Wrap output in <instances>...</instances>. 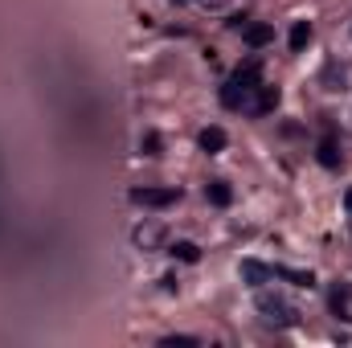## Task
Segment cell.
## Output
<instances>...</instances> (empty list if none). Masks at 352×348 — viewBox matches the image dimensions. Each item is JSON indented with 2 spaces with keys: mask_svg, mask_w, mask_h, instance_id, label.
<instances>
[{
  "mask_svg": "<svg viewBox=\"0 0 352 348\" xmlns=\"http://www.w3.org/2000/svg\"><path fill=\"white\" fill-rule=\"evenodd\" d=\"M242 37H246V45H250V50H263V45L274 41V29H270V25H246V29H242Z\"/></svg>",
  "mask_w": 352,
  "mask_h": 348,
  "instance_id": "10",
  "label": "cell"
},
{
  "mask_svg": "<svg viewBox=\"0 0 352 348\" xmlns=\"http://www.w3.org/2000/svg\"><path fill=\"white\" fill-rule=\"evenodd\" d=\"M140 152H144V156H160V135H156V131H148V135L140 140Z\"/></svg>",
  "mask_w": 352,
  "mask_h": 348,
  "instance_id": "15",
  "label": "cell"
},
{
  "mask_svg": "<svg viewBox=\"0 0 352 348\" xmlns=\"http://www.w3.org/2000/svg\"><path fill=\"white\" fill-rule=\"evenodd\" d=\"M205 197H209L213 205H221V209H226V205L234 201V188H230L226 180H209V184H205Z\"/></svg>",
  "mask_w": 352,
  "mask_h": 348,
  "instance_id": "12",
  "label": "cell"
},
{
  "mask_svg": "<svg viewBox=\"0 0 352 348\" xmlns=\"http://www.w3.org/2000/svg\"><path fill=\"white\" fill-rule=\"evenodd\" d=\"M328 303H332V312H336V316L352 320V287L336 283V287H332V295H328Z\"/></svg>",
  "mask_w": 352,
  "mask_h": 348,
  "instance_id": "8",
  "label": "cell"
},
{
  "mask_svg": "<svg viewBox=\"0 0 352 348\" xmlns=\"http://www.w3.org/2000/svg\"><path fill=\"white\" fill-rule=\"evenodd\" d=\"M197 144H201V152L217 156V152H226V131H221V127H205V131L197 135Z\"/></svg>",
  "mask_w": 352,
  "mask_h": 348,
  "instance_id": "9",
  "label": "cell"
},
{
  "mask_svg": "<svg viewBox=\"0 0 352 348\" xmlns=\"http://www.w3.org/2000/svg\"><path fill=\"white\" fill-rule=\"evenodd\" d=\"M278 87H266V83H258V90H254V102H250V111L254 115H270L274 107H278Z\"/></svg>",
  "mask_w": 352,
  "mask_h": 348,
  "instance_id": "6",
  "label": "cell"
},
{
  "mask_svg": "<svg viewBox=\"0 0 352 348\" xmlns=\"http://www.w3.org/2000/svg\"><path fill=\"white\" fill-rule=\"evenodd\" d=\"M344 209H349V217H352V184L344 188Z\"/></svg>",
  "mask_w": 352,
  "mask_h": 348,
  "instance_id": "18",
  "label": "cell"
},
{
  "mask_svg": "<svg viewBox=\"0 0 352 348\" xmlns=\"http://www.w3.org/2000/svg\"><path fill=\"white\" fill-rule=\"evenodd\" d=\"M131 246L144 250V254H156V250L168 246V230H164L160 221H140V226L131 230Z\"/></svg>",
  "mask_w": 352,
  "mask_h": 348,
  "instance_id": "3",
  "label": "cell"
},
{
  "mask_svg": "<svg viewBox=\"0 0 352 348\" xmlns=\"http://www.w3.org/2000/svg\"><path fill=\"white\" fill-rule=\"evenodd\" d=\"M168 254L180 259V262H197V259H201V246H197V242H173V246H168Z\"/></svg>",
  "mask_w": 352,
  "mask_h": 348,
  "instance_id": "14",
  "label": "cell"
},
{
  "mask_svg": "<svg viewBox=\"0 0 352 348\" xmlns=\"http://www.w3.org/2000/svg\"><path fill=\"white\" fill-rule=\"evenodd\" d=\"M131 201L144 205V209H168V205L180 201V193L176 188H131Z\"/></svg>",
  "mask_w": 352,
  "mask_h": 348,
  "instance_id": "4",
  "label": "cell"
},
{
  "mask_svg": "<svg viewBox=\"0 0 352 348\" xmlns=\"http://www.w3.org/2000/svg\"><path fill=\"white\" fill-rule=\"evenodd\" d=\"M238 274H242V283L246 287H266L270 279H274V266H266V262H258V259H242V266H238Z\"/></svg>",
  "mask_w": 352,
  "mask_h": 348,
  "instance_id": "5",
  "label": "cell"
},
{
  "mask_svg": "<svg viewBox=\"0 0 352 348\" xmlns=\"http://www.w3.org/2000/svg\"><path fill=\"white\" fill-rule=\"evenodd\" d=\"M316 156H320V164H324V168H340V160H344V156H340V140L328 131V135L320 140V152H316Z\"/></svg>",
  "mask_w": 352,
  "mask_h": 348,
  "instance_id": "7",
  "label": "cell"
},
{
  "mask_svg": "<svg viewBox=\"0 0 352 348\" xmlns=\"http://www.w3.org/2000/svg\"><path fill=\"white\" fill-rule=\"evenodd\" d=\"M307 45H311V25H307V21H295V25H291V50L303 54Z\"/></svg>",
  "mask_w": 352,
  "mask_h": 348,
  "instance_id": "13",
  "label": "cell"
},
{
  "mask_svg": "<svg viewBox=\"0 0 352 348\" xmlns=\"http://www.w3.org/2000/svg\"><path fill=\"white\" fill-rule=\"evenodd\" d=\"M160 345H164V348H173V345H201V340H197V336H164Z\"/></svg>",
  "mask_w": 352,
  "mask_h": 348,
  "instance_id": "16",
  "label": "cell"
},
{
  "mask_svg": "<svg viewBox=\"0 0 352 348\" xmlns=\"http://www.w3.org/2000/svg\"><path fill=\"white\" fill-rule=\"evenodd\" d=\"M197 4H201V8H213V12H217V8H230V0H197Z\"/></svg>",
  "mask_w": 352,
  "mask_h": 348,
  "instance_id": "17",
  "label": "cell"
},
{
  "mask_svg": "<svg viewBox=\"0 0 352 348\" xmlns=\"http://www.w3.org/2000/svg\"><path fill=\"white\" fill-rule=\"evenodd\" d=\"M254 307H258V316H263V324L270 328H295L299 324V312H295V303H287L283 295H270L258 287V299H254Z\"/></svg>",
  "mask_w": 352,
  "mask_h": 348,
  "instance_id": "2",
  "label": "cell"
},
{
  "mask_svg": "<svg viewBox=\"0 0 352 348\" xmlns=\"http://www.w3.org/2000/svg\"><path fill=\"white\" fill-rule=\"evenodd\" d=\"M274 279H287L291 287H307V291L316 287V274H311V270H291V266H274Z\"/></svg>",
  "mask_w": 352,
  "mask_h": 348,
  "instance_id": "11",
  "label": "cell"
},
{
  "mask_svg": "<svg viewBox=\"0 0 352 348\" xmlns=\"http://www.w3.org/2000/svg\"><path fill=\"white\" fill-rule=\"evenodd\" d=\"M258 74H263L258 58H250L246 66H238V70L226 78V87H221V107H230V111H250L254 90H258Z\"/></svg>",
  "mask_w": 352,
  "mask_h": 348,
  "instance_id": "1",
  "label": "cell"
},
{
  "mask_svg": "<svg viewBox=\"0 0 352 348\" xmlns=\"http://www.w3.org/2000/svg\"><path fill=\"white\" fill-rule=\"evenodd\" d=\"M173 4H188V0H173Z\"/></svg>",
  "mask_w": 352,
  "mask_h": 348,
  "instance_id": "19",
  "label": "cell"
}]
</instances>
